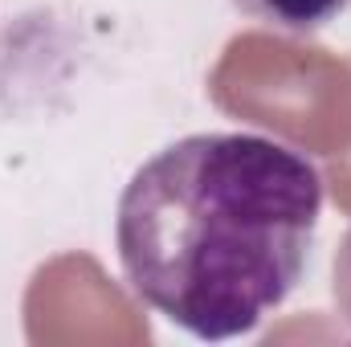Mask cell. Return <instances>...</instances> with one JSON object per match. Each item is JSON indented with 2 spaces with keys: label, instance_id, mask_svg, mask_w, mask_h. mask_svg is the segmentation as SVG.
I'll return each mask as SVG.
<instances>
[{
  "label": "cell",
  "instance_id": "6da1fadb",
  "mask_svg": "<svg viewBox=\"0 0 351 347\" xmlns=\"http://www.w3.org/2000/svg\"><path fill=\"white\" fill-rule=\"evenodd\" d=\"M323 176L290 143L200 131L127 180L114 246L127 286L196 339L250 335L298 286Z\"/></svg>",
  "mask_w": 351,
  "mask_h": 347
},
{
  "label": "cell",
  "instance_id": "7a4b0ae2",
  "mask_svg": "<svg viewBox=\"0 0 351 347\" xmlns=\"http://www.w3.org/2000/svg\"><path fill=\"white\" fill-rule=\"evenodd\" d=\"M229 4L278 33L306 37V33H319L331 21H339V12H348L351 0H229Z\"/></svg>",
  "mask_w": 351,
  "mask_h": 347
}]
</instances>
